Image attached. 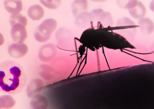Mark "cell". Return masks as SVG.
<instances>
[{
	"label": "cell",
	"instance_id": "obj_1",
	"mask_svg": "<svg viewBox=\"0 0 154 109\" xmlns=\"http://www.w3.org/2000/svg\"><path fill=\"white\" fill-rule=\"evenodd\" d=\"M26 82V74L20 64L11 60L0 63V92L16 94L22 90Z\"/></svg>",
	"mask_w": 154,
	"mask_h": 109
},
{
	"label": "cell",
	"instance_id": "obj_2",
	"mask_svg": "<svg viewBox=\"0 0 154 109\" xmlns=\"http://www.w3.org/2000/svg\"><path fill=\"white\" fill-rule=\"evenodd\" d=\"M57 25V22L54 19L48 18L44 20L38 26L35 31V38L41 42L47 41L51 38Z\"/></svg>",
	"mask_w": 154,
	"mask_h": 109
},
{
	"label": "cell",
	"instance_id": "obj_3",
	"mask_svg": "<svg viewBox=\"0 0 154 109\" xmlns=\"http://www.w3.org/2000/svg\"><path fill=\"white\" fill-rule=\"evenodd\" d=\"M10 33L11 38L15 43L23 42L27 37L26 27L21 24H16L12 26Z\"/></svg>",
	"mask_w": 154,
	"mask_h": 109
},
{
	"label": "cell",
	"instance_id": "obj_4",
	"mask_svg": "<svg viewBox=\"0 0 154 109\" xmlns=\"http://www.w3.org/2000/svg\"><path fill=\"white\" fill-rule=\"evenodd\" d=\"M28 48L23 42L11 44L8 48V52L11 57L15 58L23 57L27 53Z\"/></svg>",
	"mask_w": 154,
	"mask_h": 109
},
{
	"label": "cell",
	"instance_id": "obj_5",
	"mask_svg": "<svg viewBox=\"0 0 154 109\" xmlns=\"http://www.w3.org/2000/svg\"><path fill=\"white\" fill-rule=\"evenodd\" d=\"M4 5L6 10L11 15L20 13L23 8L22 1L19 0H5Z\"/></svg>",
	"mask_w": 154,
	"mask_h": 109
},
{
	"label": "cell",
	"instance_id": "obj_6",
	"mask_svg": "<svg viewBox=\"0 0 154 109\" xmlns=\"http://www.w3.org/2000/svg\"><path fill=\"white\" fill-rule=\"evenodd\" d=\"M45 11L42 6L38 4L30 6L27 10L29 17L33 21H38L44 16Z\"/></svg>",
	"mask_w": 154,
	"mask_h": 109
},
{
	"label": "cell",
	"instance_id": "obj_7",
	"mask_svg": "<svg viewBox=\"0 0 154 109\" xmlns=\"http://www.w3.org/2000/svg\"><path fill=\"white\" fill-rule=\"evenodd\" d=\"M87 8V2L85 0H75L71 5V11L75 17L80 13L85 12Z\"/></svg>",
	"mask_w": 154,
	"mask_h": 109
},
{
	"label": "cell",
	"instance_id": "obj_8",
	"mask_svg": "<svg viewBox=\"0 0 154 109\" xmlns=\"http://www.w3.org/2000/svg\"><path fill=\"white\" fill-rule=\"evenodd\" d=\"M16 102L13 97L9 95L0 96V109H9L15 105Z\"/></svg>",
	"mask_w": 154,
	"mask_h": 109
},
{
	"label": "cell",
	"instance_id": "obj_9",
	"mask_svg": "<svg viewBox=\"0 0 154 109\" xmlns=\"http://www.w3.org/2000/svg\"><path fill=\"white\" fill-rule=\"evenodd\" d=\"M27 21V18L20 13L16 15H11L10 16L9 22L11 27L16 24H19L26 27Z\"/></svg>",
	"mask_w": 154,
	"mask_h": 109
},
{
	"label": "cell",
	"instance_id": "obj_10",
	"mask_svg": "<svg viewBox=\"0 0 154 109\" xmlns=\"http://www.w3.org/2000/svg\"><path fill=\"white\" fill-rule=\"evenodd\" d=\"M89 14L86 12H82L75 17V24L79 28H83L87 24Z\"/></svg>",
	"mask_w": 154,
	"mask_h": 109
},
{
	"label": "cell",
	"instance_id": "obj_11",
	"mask_svg": "<svg viewBox=\"0 0 154 109\" xmlns=\"http://www.w3.org/2000/svg\"><path fill=\"white\" fill-rule=\"evenodd\" d=\"M40 3L46 7L51 9H56L60 6L61 1L59 0H41Z\"/></svg>",
	"mask_w": 154,
	"mask_h": 109
},
{
	"label": "cell",
	"instance_id": "obj_12",
	"mask_svg": "<svg viewBox=\"0 0 154 109\" xmlns=\"http://www.w3.org/2000/svg\"><path fill=\"white\" fill-rule=\"evenodd\" d=\"M4 42V39L2 34L0 32V46L2 45Z\"/></svg>",
	"mask_w": 154,
	"mask_h": 109
}]
</instances>
